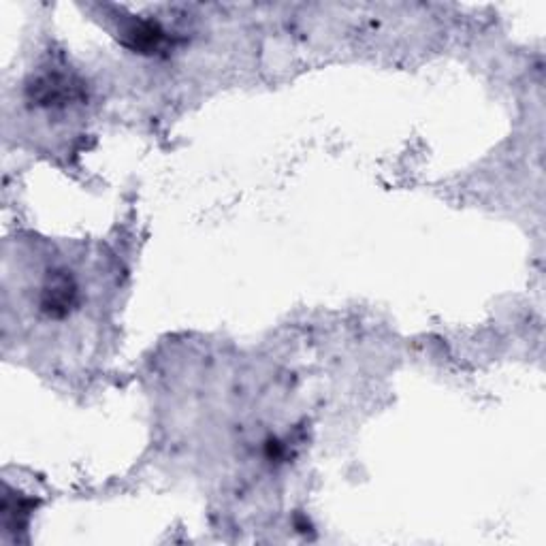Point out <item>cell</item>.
I'll list each match as a JSON object with an SVG mask.
<instances>
[{"label": "cell", "instance_id": "7a4b0ae2", "mask_svg": "<svg viewBox=\"0 0 546 546\" xmlns=\"http://www.w3.org/2000/svg\"><path fill=\"white\" fill-rule=\"evenodd\" d=\"M167 39L169 37L163 28H160L156 22H146V20L133 22L122 32V43L139 54H154L158 50H163V47L167 45Z\"/></svg>", "mask_w": 546, "mask_h": 546}, {"label": "cell", "instance_id": "6da1fadb", "mask_svg": "<svg viewBox=\"0 0 546 546\" xmlns=\"http://www.w3.org/2000/svg\"><path fill=\"white\" fill-rule=\"evenodd\" d=\"M77 303V286L64 271H54L41 291V310L52 318H64Z\"/></svg>", "mask_w": 546, "mask_h": 546}]
</instances>
